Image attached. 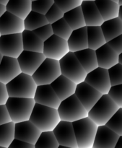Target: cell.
Here are the masks:
<instances>
[{"instance_id": "60d3db41", "label": "cell", "mask_w": 122, "mask_h": 148, "mask_svg": "<svg viewBox=\"0 0 122 148\" xmlns=\"http://www.w3.org/2000/svg\"><path fill=\"white\" fill-rule=\"evenodd\" d=\"M43 42L46 40H47L49 37L53 34V30H52L51 24L48 23V24L44 25L41 26V27H38V28L36 29V30H33Z\"/></svg>"}, {"instance_id": "52a82bcc", "label": "cell", "mask_w": 122, "mask_h": 148, "mask_svg": "<svg viewBox=\"0 0 122 148\" xmlns=\"http://www.w3.org/2000/svg\"><path fill=\"white\" fill-rule=\"evenodd\" d=\"M59 62L61 73L76 84L85 81L87 72L73 52L69 51Z\"/></svg>"}, {"instance_id": "4dcf8cb0", "label": "cell", "mask_w": 122, "mask_h": 148, "mask_svg": "<svg viewBox=\"0 0 122 148\" xmlns=\"http://www.w3.org/2000/svg\"><path fill=\"white\" fill-rule=\"evenodd\" d=\"M23 20H24L25 30H31V31L49 23L45 14L36 12L33 10L29 12V14Z\"/></svg>"}, {"instance_id": "db71d44e", "label": "cell", "mask_w": 122, "mask_h": 148, "mask_svg": "<svg viewBox=\"0 0 122 148\" xmlns=\"http://www.w3.org/2000/svg\"><path fill=\"white\" fill-rule=\"evenodd\" d=\"M82 1H95V0H82Z\"/></svg>"}, {"instance_id": "4fadbf2b", "label": "cell", "mask_w": 122, "mask_h": 148, "mask_svg": "<svg viewBox=\"0 0 122 148\" xmlns=\"http://www.w3.org/2000/svg\"><path fill=\"white\" fill-rule=\"evenodd\" d=\"M85 82L102 94L108 93L111 86L108 69L99 66L87 73Z\"/></svg>"}, {"instance_id": "cb8c5ba5", "label": "cell", "mask_w": 122, "mask_h": 148, "mask_svg": "<svg viewBox=\"0 0 122 148\" xmlns=\"http://www.w3.org/2000/svg\"><path fill=\"white\" fill-rule=\"evenodd\" d=\"M74 53L87 73L98 67L95 50L87 48Z\"/></svg>"}, {"instance_id": "8fae6325", "label": "cell", "mask_w": 122, "mask_h": 148, "mask_svg": "<svg viewBox=\"0 0 122 148\" xmlns=\"http://www.w3.org/2000/svg\"><path fill=\"white\" fill-rule=\"evenodd\" d=\"M59 147L78 148L72 122L60 120L53 130Z\"/></svg>"}, {"instance_id": "f546056e", "label": "cell", "mask_w": 122, "mask_h": 148, "mask_svg": "<svg viewBox=\"0 0 122 148\" xmlns=\"http://www.w3.org/2000/svg\"><path fill=\"white\" fill-rule=\"evenodd\" d=\"M63 17L72 30L86 26L80 6L64 12Z\"/></svg>"}, {"instance_id": "5bb4252c", "label": "cell", "mask_w": 122, "mask_h": 148, "mask_svg": "<svg viewBox=\"0 0 122 148\" xmlns=\"http://www.w3.org/2000/svg\"><path fill=\"white\" fill-rule=\"evenodd\" d=\"M75 95L85 107V109L88 111L98 101L103 94L83 81L77 84Z\"/></svg>"}, {"instance_id": "836d02e7", "label": "cell", "mask_w": 122, "mask_h": 148, "mask_svg": "<svg viewBox=\"0 0 122 148\" xmlns=\"http://www.w3.org/2000/svg\"><path fill=\"white\" fill-rule=\"evenodd\" d=\"M53 34L62 38L67 40L72 32V29L69 25L64 17L51 24Z\"/></svg>"}, {"instance_id": "484cf974", "label": "cell", "mask_w": 122, "mask_h": 148, "mask_svg": "<svg viewBox=\"0 0 122 148\" xmlns=\"http://www.w3.org/2000/svg\"><path fill=\"white\" fill-rule=\"evenodd\" d=\"M31 4V0H9L6 10L24 20L32 10Z\"/></svg>"}, {"instance_id": "74e56055", "label": "cell", "mask_w": 122, "mask_h": 148, "mask_svg": "<svg viewBox=\"0 0 122 148\" xmlns=\"http://www.w3.org/2000/svg\"><path fill=\"white\" fill-rule=\"evenodd\" d=\"M107 94L119 108H122V84L111 85Z\"/></svg>"}, {"instance_id": "bcb514c9", "label": "cell", "mask_w": 122, "mask_h": 148, "mask_svg": "<svg viewBox=\"0 0 122 148\" xmlns=\"http://www.w3.org/2000/svg\"><path fill=\"white\" fill-rule=\"evenodd\" d=\"M122 147V135H120L119 139L117 140V143L115 145L114 148H121Z\"/></svg>"}, {"instance_id": "816d5d0a", "label": "cell", "mask_w": 122, "mask_h": 148, "mask_svg": "<svg viewBox=\"0 0 122 148\" xmlns=\"http://www.w3.org/2000/svg\"><path fill=\"white\" fill-rule=\"evenodd\" d=\"M2 58H3V55L0 53V64H1V60H2Z\"/></svg>"}, {"instance_id": "7402d4cb", "label": "cell", "mask_w": 122, "mask_h": 148, "mask_svg": "<svg viewBox=\"0 0 122 148\" xmlns=\"http://www.w3.org/2000/svg\"><path fill=\"white\" fill-rule=\"evenodd\" d=\"M95 54L99 67L108 69L118 64V53L111 49L106 43L95 50Z\"/></svg>"}, {"instance_id": "ba28073f", "label": "cell", "mask_w": 122, "mask_h": 148, "mask_svg": "<svg viewBox=\"0 0 122 148\" xmlns=\"http://www.w3.org/2000/svg\"><path fill=\"white\" fill-rule=\"evenodd\" d=\"M61 75L59 61L46 58L32 77L37 85H50Z\"/></svg>"}, {"instance_id": "8992f818", "label": "cell", "mask_w": 122, "mask_h": 148, "mask_svg": "<svg viewBox=\"0 0 122 148\" xmlns=\"http://www.w3.org/2000/svg\"><path fill=\"white\" fill-rule=\"evenodd\" d=\"M57 111L61 120L70 122L87 117L88 113L75 94L61 101Z\"/></svg>"}, {"instance_id": "4316f807", "label": "cell", "mask_w": 122, "mask_h": 148, "mask_svg": "<svg viewBox=\"0 0 122 148\" xmlns=\"http://www.w3.org/2000/svg\"><path fill=\"white\" fill-rule=\"evenodd\" d=\"M106 41L122 34V20L118 17L105 20L101 25Z\"/></svg>"}, {"instance_id": "f1b7e54d", "label": "cell", "mask_w": 122, "mask_h": 148, "mask_svg": "<svg viewBox=\"0 0 122 148\" xmlns=\"http://www.w3.org/2000/svg\"><path fill=\"white\" fill-rule=\"evenodd\" d=\"M88 48L96 50L106 43L101 26H87Z\"/></svg>"}, {"instance_id": "ab89813d", "label": "cell", "mask_w": 122, "mask_h": 148, "mask_svg": "<svg viewBox=\"0 0 122 148\" xmlns=\"http://www.w3.org/2000/svg\"><path fill=\"white\" fill-rule=\"evenodd\" d=\"M56 4L63 12L72 10L77 7H79L82 4V0H53Z\"/></svg>"}, {"instance_id": "7dc6e473", "label": "cell", "mask_w": 122, "mask_h": 148, "mask_svg": "<svg viewBox=\"0 0 122 148\" xmlns=\"http://www.w3.org/2000/svg\"><path fill=\"white\" fill-rule=\"evenodd\" d=\"M6 6L5 5H3V4H0V17L6 11Z\"/></svg>"}, {"instance_id": "603a6c76", "label": "cell", "mask_w": 122, "mask_h": 148, "mask_svg": "<svg viewBox=\"0 0 122 148\" xmlns=\"http://www.w3.org/2000/svg\"><path fill=\"white\" fill-rule=\"evenodd\" d=\"M67 43L69 51L73 53L88 48L87 26L72 30Z\"/></svg>"}, {"instance_id": "1f68e13d", "label": "cell", "mask_w": 122, "mask_h": 148, "mask_svg": "<svg viewBox=\"0 0 122 148\" xmlns=\"http://www.w3.org/2000/svg\"><path fill=\"white\" fill-rule=\"evenodd\" d=\"M14 124L10 121L0 125V147L8 148L14 139Z\"/></svg>"}, {"instance_id": "b9f144b4", "label": "cell", "mask_w": 122, "mask_h": 148, "mask_svg": "<svg viewBox=\"0 0 122 148\" xmlns=\"http://www.w3.org/2000/svg\"><path fill=\"white\" fill-rule=\"evenodd\" d=\"M106 43L117 53L119 54L122 53V34L108 40Z\"/></svg>"}, {"instance_id": "ac0fdd59", "label": "cell", "mask_w": 122, "mask_h": 148, "mask_svg": "<svg viewBox=\"0 0 122 148\" xmlns=\"http://www.w3.org/2000/svg\"><path fill=\"white\" fill-rule=\"evenodd\" d=\"M119 136L106 125L98 126L93 148H114Z\"/></svg>"}, {"instance_id": "e0dca14e", "label": "cell", "mask_w": 122, "mask_h": 148, "mask_svg": "<svg viewBox=\"0 0 122 148\" xmlns=\"http://www.w3.org/2000/svg\"><path fill=\"white\" fill-rule=\"evenodd\" d=\"M25 30L24 20L6 10L0 17L1 35L22 33Z\"/></svg>"}, {"instance_id": "d590c367", "label": "cell", "mask_w": 122, "mask_h": 148, "mask_svg": "<svg viewBox=\"0 0 122 148\" xmlns=\"http://www.w3.org/2000/svg\"><path fill=\"white\" fill-rule=\"evenodd\" d=\"M111 85L122 84V64H117L108 69Z\"/></svg>"}, {"instance_id": "c3c4849f", "label": "cell", "mask_w": 122, "mask_h": 148, "mask_svg": "<svg viewBox=\"0 0 122 148\" xmlns=\"http://www.w3.org/2000/svg\"><path fill=\"white\" fill-rule=\"evenodd\" d=\"M117 17L122 20V5L119 6V12H118V17Z\"/></svg>"}, {"instance_id": "f6af8a7d", "label": "cell", "mask_w": 122, "mask_h": 148, "mask_svg": "<svg viewBox=\"0 0 122 148\" xmlns=\"http://www.w3.org/2000/svg\"><path fill=\"white\" fill-rule=\"evenodd\" d=\"M9 98L6 85L0 82V105L5 104Z\"/></svg>"}, {"instance_id": "9c48e42d", "label": "cell", "mask_w": 122, "mask_h": 148, "mask_svg": "<svg viewBox=\"0 0 122 148\" xmlns=\"http://www.w3.org/2000/svg\"><path fill=\"white\" fill-rule=\"evenodd\" d=\"M69 51L67 40L54 34L43 42V53L46 58L59 61Z\"/></svg>"}, {"instance_id": "9a60e30c", "label": "cell", "mask_w": 122, "mask_h": 148, "mask_svg": "<svg viewBox=\"0 0 122 148\" xmlns=\"http://www.w3.org/2000/svg\"><path fill=\"white\" fill-rule=\"evenodd\" d=\"M40 131L30 120L14 124V138L23 140L35 145Z\"/></svg>"}, {"instance_id": "7c38bea8", "label": "cell", "mask_w": 122, "mask_h": 148, "mask_svg": "<svg viewBox=\"0 0 122 148\" xmlns=\"http://www.w3.org/2000/svg\"><path fill=\"white\" fill-rule=\"evenodd\" d=\"M46 59L43 53L23 50L17 58L22 72L33 75L38 66Z\"/></svg>"}, {"instance_id": "83f0119b", "label": "cell", "mask_w": 122, "mask_h": 148, "mask_svg": "<svg viewBox=\"0 0 122 148\" xmlns=\"http://www.w3.org/2000/svg\"><path fill=\"white\" fill-rule=\"evenodd\" d=\"M95 3L104 21L118 17L120 5L117 2L111 0H95Z\"/></svg>"}, {"instance_id": "11a10c76", "label": "cell", "mask_w": 122, "mask_h": 148, "mask_svg": "<svg viewBox=\"0 0 122 148\" xmlns=\"http://www.w3.org/2000/svg\"><path fill=\"white\" fill-rule=\"evenodd\" d=\"M0 36H1V33H0Z\"/></svg>"}, {"instance_id": "f35d334b", "label": "cell", "mask_w": 122, "mask_h": 148, "mask_svg": "<svg viewBox=\"0 0 122 148\" xmlns=\"http://www.w3.org/2000/svg\"><path fill=\"white\" fill-rule=\"evenodd\" d=\"M64 12H63V11L56 4L53 3V5L45 14V16H46V18L47 19L49 23L52 24L59 20V19L62 18L64 17Z\"/></svg>"}, {"instance_id": "277c9868", "label": "cell", "mask_w": 122, "mask_h": 148, "mask_svg": "<svg viewBox=\"0 0 122 148\" xmlns=\"http://www.w3.org/2000/svg\"><path fill=\"white\" fill-rule=\"evenodd\" d=\"M78 148H93L98 125L88 116L72 122Z\"/></svg>"}, {"instance_id": "2e32d148", "label": "cell", "mask_w": 122, "mask_h": 148, "mask_svg": "<svg viewBox=\"0 0 122 148\" xmlns=\"http://www.w3.org/2000/svg\"><path fill=\"white\" fill-rule=\"evenodd\" d=\"M35 102L57 109L61 101L51 85H37L34 95Z\"/></svg>"}, {"instance_id": "6da1fadb", "label": "cell", "mask_w": 122, "mask_h": 148, "mask_svg": "<svg viewBox=\"0 0 122 148\" xmlns=\"http://www.w3.org/2000/svg\"><path fill=\"white\" fill-rule=\"evenodd\" d=\"M29 120L40 131L45 132L53 131L61 119L56 108L36 103Z\"/></svg>"}, {"instance_id": "ffe728a7", "label": "cell", "mask_w": 122, "mask_h": 148, "mask_svg": "<svg viewBox=\"0 0 122 148\" xmlns=\"http://www.w3.org/2000/svg\"><path fill=\"white\" fill-rule=\"evenodd\" d=\"M50 85L61 101L75 94L77 87L75 82L62 75H59Z\"/></svg>"}, {"instance_id": "f907efd6", "label": "cell", "mask_w": 122, "mask_h": 148, "mask_svg": "<svg viewBox=\"0 0 122 148\" xmlns=\"http://www.w3.org/2000/svg\"><path fill=\"white\" fill-rule=\"evenodd\" d=\"M9 1V0H0V4H3V5H5L7 4V2Z\"/></svg>"}, {"instance_id": "d6986e66", "label": "cell", "mask_w": 122, "mask_h": 148, "mask_svg": "<svg viewBox=\"0 0 122 148\" xmlns=\"http://www.w3.org/2000/svg\"><path fill=\"white\" fill-rule=\"evenodd\" d=\"M21 72L17 58L3 56L0 64V82L6 85Z\"/></svg>"}, {"instance_id": "d6a6232c", "label": "cell", "mask_w": 122, "mask_h": 148, "mask_svg": "<svg viewBox=\"0 0 122 148\" xmlns=\"http://www.w3.org/2000/svg\"><path fill=\"white\" fill-rule=\"evenodd\" d=\"M35 148H59V143L53 131L41 132L35 144Z\"/></svg>"}, {"instance_id": "44dd1931", "label": "cell", "mask_w": 122, "mask_h": 148, "mask_svg": "<svg viewBox=\"0 0 122 148\" xmlns=\"http://www.w3.org/2000/svg\"><path fill=\"white\" fill-rule=\"evenodd\" d=\"M86 26H101L103 19L95 1H82L80 5Z\"/></svg>"}, {"instance_id": "681fc988", "label": "cell", "mask_w": 122, "mask_h": 148, "mask_svg": "<svg viewBox=\"0 0 122 148\" xmlns=\"http://www.w3.org/2000/svg\"><path fill=\"white\" fill-rule=\"evenodd\" d=\"M118 63L122 64V53L118 54Z\"/></svg>"}, {"instance_id": "8d00e7d4", "label": "cell", "mask_w": 122, "mask_h": 148, "mask_svg": "<svg viewBox=\"0 0 122 148\" xmlns=\"http://www.w3.org/2000/svg\"><path fill=\"white\" fill-rule=\"evenodd\" d=\"M54 3L53 0H34L32 1V10L45 14Z\"/></svg>"}, {"instance_id": "7a4b0ae2", "label": "cell", "mask_w": 122, "mask_h": 148, "mask_svg": "<svg viewBox=\"0 0 122 148\" xmlns=\"http://www.w3.org/2000/svg\"><path fill=\"white\" fill-rule=\"evenodd\" d=\"M6 88L9 97L33 98L37 85L31 75L21 72L6 84Z\"/></svg>"}, {"instance_id": "d4e9b609", "label": "cell", "mask_w": 122, "mask_h": 148, "mask_svg": "<svg viewBox=\"0 0 122 148\" xmlns=\"http://www.w3.org/2000/svg\"><path fill=\"white\" fill-rule=\"evenodd\" d=\"M21 34L23 50L43 53V41L34 32L24 30Z\"/></svg>"}, {"instance_id": "5b68a950", "label": "cell", "mask_w": 122, "mask_h": 148, "mask_svg": "<svg viewBox=\"0 0 122 148\" xmlns=\"http://www.w3.org/2000/svg\"><path fill=\"white\" fill-rule=\"evenodd\" d=\"M119 108V107L110 98L108 94H103L88 111V116L98 126L105 125Z\"/></svg>"}, {"instance_id": "9f6ffc18", "label": "cell", "mask_w": 122, "mask_h": 148, "mask_svg": "<svg viewBox=\"0 0 122 148\" xmlns=\"http://www.w3.org/2000/svg\"><path fill=\"white\" fill-rule=\"evenodd\" d=\"M31 1H34V0H31Z\"/></svg>"}, {"instance_id": "e575fe53", "label": "cell", "mask_w": 122, "mask_h": 148, "mask_svg": "<svg viewBox=\"0 0 122 148\" xmlns=\"http://www.w3.org/2000/svg\"><path fill=\"white\" fill-rule=\"evenodd\" d=\"M105 125L119 135H122V108L116 111Z\"/></svg>"}, {"instance_id": "3957f363", "label": "cell", "mask_w": 122, "mask_h": 148, "mask_svg": "<svg viewBox=\"0 0 122 148\" xmlns=\"http://www.w3.org/2000/svg\"><path fill=\"white\" fill-rule=\"evenodd\" d=\"M35 103L34 98L9 97L5 106L11 121L17 123L29 120Z\"/></svg>"}, {"instance_id": "ee69618b", "label": "cell", "mask_w": 122, "mask_h": 148, "mask_svg": "<svg viewBox=\"0 0 122 148\" xmlns=\"http://www.w3.org/2000/svg\"><path fill=\"white\" fill-rule=\"evenodd\" d=\"M10 121H12L5 104L0 105V125L8 123Z\"/></svg>"}, {"instance_id": "7bdbcfd3", "label": "cell", "mask_w": 122, "mask_h": 148, "mask_svg": "<svg viewBox=\"0 0 122 148\" xmlns=\"http://www.w3.org/2000/svg\"><path fill=\"white\" fill-rule=\"evenodd\" d=\"M8 148H35V146L30 143L14 138Z\"/></svg>"}, {"instance_id": "30bf717a", "label": "cell", "mask_w": 122, "mask_h": 148, "mask_svg": "<svg viewBox=\"0 0 122 148\" xmlns=\"http://www.w3.org/2000/svg\"><path fill=\"white\" fill-rule=\"evenodd\" d=\"M23 51L21 33L1 35L0 53L5 56L17 58Z\"/></svg>"}, {"instance_id": "f5cc1de1", "label": "cell", "mask_w": 122, "mask_h": 148, "mask_svg": "<svg viewBox=\"0 0 122 148\" xmlns=\"http://www.w3.org/2000/svg\"><path fill=\"white\" fill-rule=\"evenodd\" d=\"M111 1H115V2H117V3H118L119 0H111Z\"/></svg>"}]
</instances>
